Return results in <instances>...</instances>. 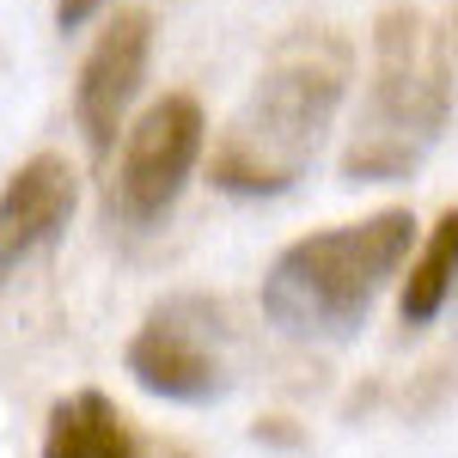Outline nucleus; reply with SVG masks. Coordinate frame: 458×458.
Returning <instances> with one entry per match:
<instances>
[{"label": "nucleus", "mask_w": 458, "mask_h": 458, "mask_svg": "<svg viewBox=\"0 0 458 458\" xmlns=\"http://www.w3.org/2000/svg\"><path fill=\"white\" fill-rule=\"evenodd\" d=\"M147 55H153V19L141 6L116 13L92 43V55L80 68V86H73V116H80V135L92 147V159L116 153L123 116H129V105H135V92L147 80Z\"/></svg>", "instance_id": "obj_6"}, {"label": "nucleus", "mask_w": 458, "mask_h": 458, "mask_svg": "<svg viewBox=\"0 0 458 458\" xmlns=\"http://www.w3.org/2000/svg\"><path fill=\"white\" fill-rule=\"evenodd\" d=\"M80 208V172L62 153H37L0 183V276L43 250Z\"/></svg>", "instance_id": "obj_7"}, {"label": "nucleus", "mask_w": 458, "mask_h": 458, "mask_svg": "<svg viewBox=\"0 0 458 458\" xmlns=\"http://www.w3.org/2000/svg\"><path fill=\"white\" fill-rule=\"evenodd\" d=\"M354 80V43L330 25L293 31L250 80L245 105L220 129L208 177L233 196H282L293 190L318 147L330 135L336 110Z\"/></svg>", "instance_id": "obj_1"}, {"label": "nucleus", "mask_w": 458, "mask_h": 458, "mask_svg": "<svg viewBox=\"0 0 458 458\" xmlns=\"http://www.w3.org/2000/svg\"><path fill=\"white\" fill-rule=\"evenodd\" d=\"M410 245H416L410 208H379L367 220L306 233L269 263L263 312L293 343H349L386 282L410 263Z\"/></svg>", "instance_id": "obj_2"}, {"label": "nucleus", "mask_w": 458, "mask_h": 458, "mask_svg": "<svg viewBox=\"0 0 458 458\" xmlns=\"http://www.w3.org/2000/svg\"><path fill=\"white\" fill-rule=\"evenodd\" d=\"M43 458H141V440L105 391H68L43 422Z\"/></svg>", "instance_id": "obj_8"}, {"label": "nucleus", "mask_w": 458, "mask_h": 458, "mask_svg": "<svg viewBox=\"0 0 458 458\" xmlns=\"http://www.w3.org/2000/svg\"><path fill=\"white\" fill-rule=\"evenodd\" d=\"M129 379L165 403H214L233 386V367L220 354V306L208 300H165L141 318L123 354Z\"/></svg>", "instance_id": "obj_5"}, {"label": "nucleus", "mask_w": 458, "mask_h": 458, "mask_svg": "<svg viewBox=\"0 0 458 458\" xmlns=\"http://www.w3.org/2000/svg\"><path fill=\"white\" fill-rule=\"evenodd\" d=\"M453 287H458V208H446L440 220H434L422 257H416L410 276H403L397 318H403V324H428V318L453 300Z\"/></svg>", "instance_id": "obj_9"}, {"label": "nucleus", "mask_w": 458, "mask_h": 458, "mask_svg": "<svg viewBox=\"0 0 458 458\" xmlns=\"http://www.w3.org/2000/svg\"><path fill=\"white\" fill-rule=\"evenodd\" d=\"M105 6H110V0H55V31H80V25H92Z\"/></svg>", "instance_id": "obj_10"}, {"label": "nucleus", "mask_w": 458, "mask_h": 458, "mask_svg": "<svg viewBox=\"0 0 458 458\" xmlns=\"http://www.w3.org/2000/svg\"><path fill=\"white\" fill-rule=\"evenodd\" d=\"M453 105V55L446 37L428 25L416 6H391L373 31V73H367V105L343 153L349 183H391L422 165Z\"/></svg>", "instance_id": "obj_3"}, {"label": "nucleus", "mask_w": 458, "mask_h": 458, "mask_svg": "<svg viewBox=\"0 0 458 458\" xmlns=\"http://www.w3.org/2000/svg\"><path fill=\"white\" fill-rule=\"evenodd\" d=\"M202 147H208V116L196 98L165 92L159 105H147L141 123L123 135V159L110 177V208L129 226H159L177 208L183 183L196 177Z\"/></svg>", "instance_id": "obj_4"}]
</instances>
